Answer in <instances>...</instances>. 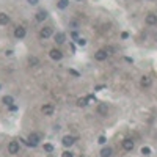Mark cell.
I'll return each mask as SVG.
<instances>
[{
	"label": "cell",
	"instance_id": "6da1fadb",
	"mask_svg": "<svg viewBox=\"0 0 157 157\" xmlns=\"http://www.w3.org/2000/svg\"><path fill=\"white\" fill-rule=\"evenodd\" d=\"M39 142H41V137H39V133L32 132V133L28 135V142H27V145H28V146H36Z\"/></svg>",
	"mask_w": 157,
	"mask_h": 157
},
{
	"label": "cell",
	"instance_id": "7a4b0ae2",
	"mask_svg": "<svg viewBox=\"0 0 157 157\" xmlns=\"http://www.w3.org/2000/svg\"><path fill=\"white\" fill-rule=\"evenodd\" d=\"M39 36H41L42 39H47L49 36H52V28L51 27H44V28L39 30Z\"/></svg>",
	"mask_w": 157,
	"mask_h": 157
},
{
	"label": "cell",
	"instance_id": "3957f363",
	"mask_svg": "<svg viewBox=\"0 0 157 157\" xmlns=\"http://www.w3.org/2000/svg\"><path fill=\"white\" fill-rule=\"evenodd\" d=\"M8 151H9V154H18L19 152V143L18 142H11L8 145Z\"/></svg>",
	"mask_w": 157,
	"mask_h": 157
},
{
	"label": "cell",
	"instance_id": "277c9868",
	"mask_svg": "<svg viewBox=\"0 0 157 157\" xmlns=\"http://www.w3.org/2000/svg\"><path fill=\"white\" fill-rule=\"evenodd\" d=\"M146 24L148 25H156L157 24V16L154 13H149V14L146 16Z\"/></svg>",
	"mask_w": 157,
	"mask_h": 157
},
{
	"label": "cell",
	"instance_id": "5b68a950",
	"mask_svg": "<svg viewBox=\"0 0 157 157\" xmlns=\"http://www.w3.org/2000/svg\"><path fill=\"white\" fill-rule=\"evenodd\" d=\"M53 39H55L57 44H63V42H65V39H66V35H65V33H61V32H58V33H55Z\"/></svg>",
	"mask_w": 157,
	"mask_h": 157
},
{
	"label": "cell",
	"instance_id": "8992f818",
	"mask_svg": "<svg viewBox=\"0 0 157 157\" xmlns=\"http://www.w3.org/2000/svg\"><path fill=\"white\" fill-rule=\"evenodd\" d=\"M107 57H108V55H107V52L104 51V49H102V51H98V52L94 53V58L98 60V61H104Z\"/></svg>",
	"mask_w": 157,
	"mask_h": 157
},
{
	"label": "cell",
	"instance_id": "52a82bcc",
	"mask_svg": "<svg viewBox=\"0 0 157 157\" xmlns=\"http://www.w3.org/2000/svg\"><path fill=\"white\" fill-rule=\"evenodd\" d=\"M14 36L18 39H22L25 36V28L24 27H16V30H14Z\"/></svg>",
	"mask_w": 157,
	"mask_h": 157
},
{
	"label": "cell",
	"instance_id": "ba28073f",
	"mask_svg": "<svg viewBox=\"0 0 157 157\" xmlns=\"http://www.w3.org/2000/svg\"><path fill=\"white\" fill-rule=\"evenodd\" d=\"M41 112L44 113V115H52L53 113V105L52 104H44L41 107Z\"/></svg>",
	"mask_w": 157,
	"mask_h": 157
},
{
	"label": "cell",
	"instance_id": "9c48e42d",
	"mask_svg": "<svg viewBox=\"0 0 157 157\" xmlns=\"http://www.w3.org/2000/svg\"><path fill=\"white\" fill-rule=\"evenodd\" d=\"M123 148H124L126 151H132L133 149V142L131 138H126L124 142H123Z\"/></svg>",
	"mask_w": 157,
	"mask_h": 157
},
{
	"label": "cell",
	"instance_id": "30bf717a",
	"mask_svg": "<svg viewBox=\"0 0 157 157\" xmlns=\"http://www.w3.org/2000/svg\"><path fill=\"white\" fill-rule=\"evenodd\" d=\"M51 58L52 60H61L63 58V53L60 51H57V49H52V51H51Z\"/></svg>",
	"mask_w": 157,
	"mask_h": 157
},
{
	"label": "cell",
	"instance_id": "8fae6325",
	"mask_svg": "<svg viewBox=\"0 0 157 157\" xmlns=\"http://www.w3.org/2000/svg\"><path fill=\"white\" fill-rule=\"evenodd\" d=\"M98 113L99 115H107V113H108V107H107V104H99L98 105Z\"/></svg>",
	"mask_w": 157,
	"mask_h": 157
},
{
	"label": "cell",
	"instance_id": "7c38bea8",
	"mask_svg": "<svg viewBox=\"0 0 157 157\" xmlns=\"http://www.w3.org/2000/svg\"><path fill=\"white\" fill-rule=\"evenodd\" d=\"M74 142H75L74 137H71V135H66L65 138H63V145H65V146H72V145H74Z\"/></svg>",
	"mask_w": 157,
	"mask_h": 157
},
{
	"label": "cell",
	"instance_id": "4fadbf2b",
	"mask_svg": "<svg viewBox=\"0 0 157 157\" xmlns=\"http://www.w3.org/2000/svg\"><path fill=\"white\" fill-rule=\"evenodd\" d=\"M112 154H113V149L112 148H102V151H101V157H112Z\"/></svg>",
	"mask_w": 157,
	"mask_h": 157
},
{
	"label": "cell",
	"instance_id": "5bb4252c",
	"mask_svg": "<svg viewBox=\"0 0 157 157\" xmlns=\"http://www.w3.org/2000/svg\"><path fill=\"white\" fill-rule=\"evenodd\" d=\"M140 83H142L143 88H149V86H151V83H152V80L145 75V77H142V82H140Z\"/></svg>",
	"mask_w": 157,
	"mask_h": 157
},
{
	"label": "cell",
	"instance_id": "9a60e30c",
	"mask_svg": "<svg viewBox=\"0 0 157 157\" xmlns=\"http://www.w3.org/2000/svg\"><path fill=\"white\" fill-rule=\"evenodd\" d=\"M9 22V16L5 14V13H0V24L2 25H6Z\"/></svg>",
	"mask_w": 157,
	"mask_h": 157
},
{
	"label": "cell",
	"instance_id": "2e32d148",
	"mask_svg": "<svg viewBox=\"0 0 157 157\" xmlns=\"http://www.w3.org/2000/svg\"><path fill=\"white\" fill-rule=\"evenodd\" d=\"M46 18H47V13H46V11H38V13H36V21H38V22H42Z\"/></svg>",
	"mask_w": 157,
	"mask_h": 157
},
{
	"label": "cell",
	"instance_id": "e0dca14e",
	"mask_svg": "<svg viewBox=\"0 0 157 157\" xmlns=\"http://www.w3.org/2000/svg\"><path fill=\"white\" fill-rule=\"evenodd\" d=\"M2 102H3V104H5V105H13V102H14V99H13L11 96H5V98L2 99Z\"/></svg>",
	"mask_w": 157,
	"mask_h": 157
},
{
	"label": "cell",
	"instance_id": "ac0fdd59",
	"mask_svg": "<svg viewBox=\"0 0 157 157\" xmlns=\"http://www.w3.org/2000/svg\"><path fill=\"white\" fill-rule=\"evenodd\" d=\"M68 5H69V0H60L58 2V8H61V9H65Z\"/></svg>",
	"mask_w": 157,
	"mask_h": 157
},
{
	"label": "cell",
	"instance_id": "d6986e66",
	"mask_svg": "<svg viewBox=\"0 0 157 157\" xmlns=\"http://www.w3.org/2000/svg\"><path fill=\"white\" fill-rule=\"evenodd\" d=\"M28 63H30L32 66H36V65L39 63V60L36 58V57H30V58H28Z\"/></svg>",
	"mask_w": 157,
	"mask_h": 157
},
{
	"label": "cell",
	"instance_id": "ffe728a7",
	"mask_svg": "<svg viewBox=\"0 0 157 157\" xmlns=\"http://www.w3.org/2000/svg\"><path fill=\"white\" fill-rule=\"evenodd\" d=\"M86 102H88V99H86V98H83V99H79V101H77V105H79V107H85V105H88V104H86Z\"/></svg>",
	"mask_w": 157,
	"mask_h": 157
},
{
	"label": "cell",
	"instance_id": "44dd1931",
	"mask_svg": "<svg viewBox=\"0 0 157 157\" xmlns=\"http://www.w3.org/2000/svg\"><path fill=\"white\" fill-rule=\"evenodd\" d=\"M44 151L52 152V151H53V146H52V145H49V143H47V145H44Z\"/></svg>",
	"mask_w": 157,
	"mask_h": 157
},
{
	"label": "cell",
	"instance_id": "7402d4cb",
	"mask_svg": "<svg viewBox=\"0 0 157 157\" xmlns=\"http://www.w3.org/2000/svg\"><path fill=\"white\" fill-rule=\"evenodd\" d=\"M149 152H151V149L148 148V146H145V148H142V154H145V156H148Z\"/></svg>",
	"mask_w": 157,
	"mask_h": 157
},
{
	"label": "cell",
	"instance_id": "603a6c76",
	"mask_svg": "<svg viewBox=\"0 0 157 157\" xmlns=\"http://www.w3.org/2000/svg\"><path fill=\"white\" fill-rule=\"evenodd\" d=\"M61 157H74V154H72L71 151H65V152H63V156H61Z\"/></svg>",
	"mask_w": 157,
	"mask_h": 157
},
{
	"label": "cell",
	"instance_id": "cb8c5ba5",
	"mask_svg": "<svg viewBox=\"0 0 157 157\" xmlns=\"http://www.w3.org/2000/svg\"><path fill=\"white\" fill-rule=\"evenodd\" d=\"M77 44H79V46H85V44H86V41H85L83 38H79V39H77Z\"/></svg>",
	"mask_w": 157,
	"mask_h": 157
},
{
	"label": "cell",
	"instance_id": "d4e9b609",
	"mask_svg": "<svg viewBox=\"0 0 157 157\" xmlns=\"http://www.w3.org/2000/svg\"><path fill=\"white\" fill-rule=\"evenodd\" d=\"M99 143H101V145H104V143H105V137H104V135L99 137Z\"/></svg>",
	"mask_w": 157,
	"mask_h": 157
},
{
	"label": "cell",
	"instance_id": "484cf974",
	"mask_svg": "<svg viewBox=\"0 0 157 157\" xmlns=\"http://www.w3.org/2000/svg\"><path fill=\"white\" fill-rule=\"evenodd\" d=\"M104 51L107 52V55H110V53L113 52V49H112V47H107V49H104Z\"/></svg>",
	"mask_w": 157,
	"mask_h": 157
},
{
	"label": "cell",
	"instance_id": "4316f807",
	"mask_svg": "<svg viewBox=\"0 0 157 157\" xmlns=\"http://www.w3.org/2000/svg\"><path fill=\"white\" fill-rule=\"evenodd\" d=\"M28 3H30V5H36V3H38V0H28Z\"/></svg>",
	"mask_w": 157,
	"mask_h": 157
},
{
	"label": "cell",
	"instance_id": "83f0119b",
	"mask_svg": "<svg viewBox=\"0 0 157 157\" xmlns=\"http://www.w3.org/2000/svg\"><path fill=\"white\" fill-rule=\"evenodd\" d=\"M69 72H71L72 75H79V72H77V71H74V69H71V71H69Z\"/></svg>",
	"mask_w": 157,
	"mask_h": 157
},
{
	"label": "cell",
	"instance_id": "f1b7e54d",
	"mask_svg": "<svg viewBox=\"0 0 157 157\" xmlns=\"http://www.w3.org/2000/svg\"><path fill=\"white\" fill-rule=\"evenodd\" d=\"M71 36H72V38H75V39H79V38H77V32H72Z\"/></svg>",
	"mask_w": 157,
	"mask_h": 157
},
{
	"label": "cell",
	"instance_id": "f546056e",
	"mask_svg": "<svg viewBox=\"0 0 157 157\" xmlns=\"http://www.w3.org/2000/svg\"><path fill=\"white\" fill-rule=\"evenodd\" d=\"M9 108H11L13 112H16V110H18V107H16V105H9Z\"/></svg>",
	"mask_w": 157,
	"mask_h": 157
},
{
	"label": "cell",
	"instance_id": "4dcf8cb0",
	"mask_svg": "<svg viewBox=\"0 0 157 157\" xmlns=\"http://www.w3.org/2000/svg\"><path fill=\"white\" fill-rule=\"evenodd\" d=\"M127 36H129V35H127V33L124 32V33H123V35H121V38H123V39H126V38H127Z\"/></svg>",
	"mask_w": 157,
	"mask_h": 157
}]
</instances>
